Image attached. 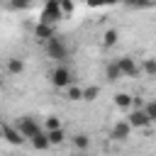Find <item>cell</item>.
I'll list each match as a JSON object with an SVG mask.
<instances>
[{"mask_svg":"<svg viewBox=\"0 0 156 156\" xmlns=\"http://www.w3.org/2000/svg\"><path fill=\"white\" fill-rule=\"evenodd\" d=\"M61 20H63L61 2H58V0H49V2H44L41 12H39V22H41V24H51V27H56V22H61Z\"/></svg>","mask_w":156,"mask_h":156,"instance_id":"1","label":"cell"},{"mask_svg":"<svg viewBox=\"0 0 156 156\" xmlns=\"http://www.w3.org/2000/svg\"><path fill=\"white\" fill-rule=\"evenodd\" d=\"M15 127L20 129V134H22V136H24L27 141H29V139H34V136H37L39 132H44V129L39 127V122H37V119H34L32 115H22V117H20V119L15 122Z\"/></svg>","mask_w":156,"mask_h":156,"instance_id":"2","label":"cell"},{"mask_svg":"<svg viewBox=\"0 0 156 156\" xmlns=\"http://www.w3.org/2000/svg\"><path fill=\"white\" fill-rule=\"evenodd\" d=\"M46 54L51 58H56L58 66H63V61H68V46L61 37H54L51 41H46Z\"/></svg>","mask_w":156,"mask_h":156,"instance_id":"3","label":"cell"},{"mask_svg":"<svg viewBox=\"0 0 156 156\" xmlns=\"http://www.w3.org/2000/svg\"><path fill=\"white\" fill-rule=\"evenodd\" d=\"M51 85L54 88H71L73 85V73L66 68V66H56L54 71H51Z\"/></svg>","mask_w":156,"mask_h":156,"instance_id":"4","label":"cell"},{"mask_svg":"<svg viewBox=\"0 0 156 156\" xmlns=\"http://www.w3.org/2000/svg\"><path fill=\"white\" fill-rule=\"evenodd\" d=\"M117 66H119L122 76H127V78H134V76L141 73V66H139L132 56H119V58H117Z\"/></svg>","mask_w":156,"mask_h":156,"instance_id":"5","label":"cell"},{"mask_svg":"<svg viewBox=\"0 0 156 156\" xmlns=\"http://www.w3.org/2000/svg\"><path fill=\"white\" fill-rule=\"evenodd\" d=\"M2 136H5V141L12 144V146H22V144H27V139L20 134V129H17L15 124H10V122H2Z\"/></svg>","mask_w":156,"mask_h":156,"instance_id":"6","label":"cell"},{"mask_svg":"<svg viewBox=\"0 0 156 156\" xmlns=\"http://www.w3.org/2000/svg\"><path fill=\"white\" fill-rule=\"evenodd\" d=\"M54 37H58V34H56V27L41 24V22L34 24V39H37V41H44V44H46V41H51Z\"/></svg>","mask_w":156,"mask_h":156,"instance_id":"7","label":"cell"},{"mask_svg":"<svg viewBox=\"0 0 156 156\" xmlns=\"http://www.w3.org/2000/svg\"><path fill=\"white\" fill-rule=\"evenodd\" d=\"M127 122L132 124V129H146V127L151 124V119H149L146 110H132V115L127 117Z\"/></svg>","mask_w":156,"mask_h":156,"instance_id":"8","label":"cell"},{"mask_svg":"<svg viewBox=\"0 0 156 156\" xmlns=\"http://www.w3.org/2000/svg\"><path fill=\"white\" fill-rule=\"evenodd\" d=\"M129 132H132V124H129L127 119H119V122H115V127H112V139L124 141V139L129 136Z\"/></svg>","mask_w":156,"mask_h":156,"instance_id":"9","label":"cell"},{"mask_svg":"<svg viewBox=\"0 0 156 156\" xmlns=\"http://www.w3.org/2000/svg\"><path fill=\"white\" fill-rule=\"evenodd\" d=\"M119 78H122V71H119L117 58H115V61H110V63L105 66V80H107V83H117Z\"/></svg>","mask_w":156,"mask_h":156,"instance_id":"10","label":"cell"},{"mask_svg":"<svg viewBox=\"0 0 156 156\" xmlns=\"http://www.w3.org/2000/svg\"><path fill=\"white\" fill-rule=\"evenodd\" d=\"M5 68H7V73H10V76H20V73L24 71V61H22L20 56H12V58H7Z\"/></svg>","mask_w":156,"mask_h":156,"instance_id":"11","label":"cell"},{"mask_svg":"<svg viewBox=\"0 0 156 156\" xmlns=\"http://www.w3.org/2000/svg\"><path fill=\"white\" fill-rule=\"evenodd\" d=\"M71 144H73L76 151H88V146H90V136L83 134V132H80V134H73V136H71Z\"/></svg>","mask_w":156,"mask_h":156,"instance_id":"12","label":"cell"},{"mask_svg":"<svg viewBox=\"0 0 156 156\" xmlns=\"http://www.w3.org/2000/svg\"><path fill=\"white\" fill-rule=\"evenodd\" d=\"M29 144L37 149V151H46V149H51V141H49V136H46V132H39L34 139H29Z\"/></svg>","mask_w":156,"mask_h":156,"instance_id":"13","label":"cell"},{"mask_svg":"<svg viewBox=\"0 0 156 156\" xmlns=\"http://www.w3.org/2000/svg\"><path fill=\"white\" fill-rule=\"evenodd\" d=\"M115 105H117L119 110H129V107L134 105V95H129V93H117V95H115Z\"/></svg>","mask_w":156,"mask_h":156,"instance_id":"14","label":"cell"},{"mask_svg":"<svg viewBox=\"0 0 156 156\" xmlns=\"http://www.w3.org/2000/svg\"><path fill=\"white\" fill-rule=\"evenodd\" d=\"M83 93H85V88H80V85H71V88H66V100H71V102H78V100H83Z\"/></svg>","mask_w":156,"mask_h":156,"instance_id":"15","label":"cell"},{"mask_svg":"<svg viewBox=\"0 0 156 156\" xmlns=\"http://www.w3.org/2000/svg\"><path fill=\"white\" fill-rule=\"evenodd\" d=\"M117 39H119V32H117V29H107V32L102 34V46H105V49H112V46L117 44Z\"/></svg>","mask_w":156,"mask_h":156,"instance_id":"16","label":"cell"},{"mask_svg":"<svg viewBox=\"0 0 156 156\" xmlns=\"http://www.w3.org/2000/svg\"><path fill=\"white\" fill-rule=\"evenodd\" d=\"M141 73H146L149 78H156V58L154 56H149V58L141 61Z\"/></svg>","mask_w":156,"mask_h":156,"instance_id":"17","label":"cell"},{"mask_svg":"<svg viewBox=\"0 0 156 156\" xmlns=\"http://www.w3.org/2000/svg\"><path fill=\"white\" fill-rule=\"evenodd\" d=\"M54 129H63V127H61V119H58L56 115H46V119H44V132H54Z\"/></svg>","mask_w":156,"mask_h":156,"instance_id":"18","label":"cell"},{"mask_svg":"<svg viewBox=\"0 0 156 156\" xmlns=\"http://www.w3.org/2000/svg\"><path fill=\"white\" fill-rule=\"evenodd\" d=\"M46 136H49L51 146H58V144H63V141H66V132H63V129H54V132H46Z\"/></svg>","mask_w":156,"mask_h":156,"instance_id":"19","label":"cell"},{"mask_svg":"<svg viewBox=\"0 0 156 156\" xmlns=\"http://www.w3.org/2000/svg\"><path fill=\"white\" fill-rule=\"evenodd\" d=\"M98 95H100V88H98V85H88L85 93H83V100H85V102H93Z\"/></svg>","mask_w":156,"mask_h":156,"instance_id":"20","label":"cell"},{"mask_svg":"<svg viewBox=\"0 0 156 156\" xmlns=\"http://www.w3.org/2000/svg\"><path fill=\"white\" fill-rule=\"evenodd\" d=\"M144 110H146V115H149V119H151V122H156V100H149Z\"/></svg>","mask_w":156,"mask_h":156,"instance_id":"21","label":"cell"},{"mask_svg":"<svg viewBox=\"0 0 156 156\" xmlns=\"http://www.w3.org/2000/svg\"><path fill=\"white\" fill-rule=\"evenodd\" d=\"M58 2H61L63 15H71V12H73V2H68V0H58Z\"/></svg>","mask_w":156,"mask_h":156,"instance_id":"22","label":"cell"},{"mask_svg":"<svg viewBox=\"0 0 156 156\" xmlns=\"http://www.w3.org/2000/svg\"><path fill=\"white\" fill-rule=\"evenodd\" d=\"M73 156H85V151H76V154H73Z\"/></svg>","mask_w":156,"mask_h":156,"instance_id":"23","label":"cell"}]
</instances>
